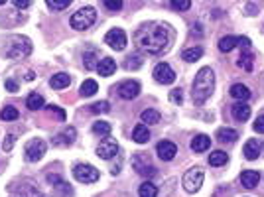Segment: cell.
Returning a JSON list of instances; mask_svg holds the SVG:
<instances>
[{
    "instance_id": "836d02e7",
    "label": "cell",
    "mask_w": 264,
    "mask_h": 197,
    "mask_svg": "<svg viewBox=\"0 0 264 197\" xmlns=\"http://www.w3.org/2000/svg\"><path fill=\"white\" fill-rule=\"evenodd\" d=\"M93 132L99 134V136H109L110 134V124L105 122V121H97V122H93Z\"/></svg>"
},
{
    "instance_id": "e575fe53",
    "label": "cell",
    "mask_w": 264,
    "mask_h": 197,
    "mask_svg": "<svg viewBox=\"0 0 264 197\" xmlns=\"http://www.w3.org/2000/svg\"><path fill=\"white\" fill-rule=\"evenodd\" d=\"M46 4H47V8H51V10H65V8H69V4H71V0H62V2H57V0H46Z\"/></svg>"
},
{
    "instance_id": "ac0fdd59",
    "label": "cell",
    "mask_w": 264,
    "mask_h": 197,
    "mask_svg": "<svg viewBox=\"0 0 264 197\" xmlns=\"http://www.w3.org/2000/svg\"><path fill=\"white\" fill-rule=\"evenodd\" d=\"M258 182H260V174H258L256 170H245V172L241 174V183H243V187H247V189H254V187L258 185Z\"/></svg>"
},
{
    "instance_id": "7c38bea8",
    "label": "cell",
    "mask_w": 264,
    "mask_h": 197,
    "mask_svg": "<svg viewBox=\"0 0 264 197\" xmlns=\"http://www.w3.org/2000/svg\"><path fill=\"white\" fill-rule=\"evenodd\" d=\"M75 138H77V130L73 126H65L60 134H55L51 138V144L57 146V148H63V146H71L75 142Z\"/></svg>"
},
{
    "instance_id": "2e32d148",
    "label": "cell",
    "mask_w": 264,
    "mask_h": 197,
    "mask_svg": "<svg viewBox=\"0 0 264 197\" xmlns=\"http://www.w3.org/2000/svg\"><path fill=\"white\" fill-rule=\"evenodd\" d=\"M189 146H191V150L197 152V154H199V152H207V150L211 148V138H209L207 134H197V136L191 140Z\"/></svg>"
},
{
    "instance_id": "9c48e42d",
    "label": "cell",
    "mask_w": 264,
    "mask_h": 197,
    "mask_svg": "<svg viewBox=\"0 0 264 197\" xmlns=\"http://www.w3.org/2000/svg\"><path fill=\"white\" fill-rule=\"evenodd\" d=\"M105 44L114 51H123L126 47L128 40H126V34H124L123 28H112V30H109L107 36H105Z\"/></svg>"
},
{
    "instance_id": "b9f144b4",
    "label": "cell",
    "mask_w": 264,
    "mask_h": 197,
    "mask_svg": "<svg viewBox=\"0 0 264 197\" xmlns=\"http://www.w3.org/2000/svg\"><path fill=\"white\" fill-rule=\"evenodd\" d=\"M14 140H16V138H14L12 134H8V136L4 138V144H2L4 152H10V150H12V146H14Z\"/></svg>"
},
{
    "instance_id": "44dd1931",
    "label": "cell",
    "mask_w": 264,
    "mask_h": 197,
    "mask_svg": "<svg viewBox=\"0 0 264 197\" xmlns=\"http://www.w3.org/2000/svg\"><path fill=\"white\" fill-rule=\"evenodd\" d=\"M243 154H245V158H247V160H256V158H258V154H260V144H258V140H256V138L247 140Z\"/></svg>"
},
{
    "instance_id": "7a4b0ae2",
    "label": "cell",
    "mask_w": 264,
    "mask_h": 197,
    "mask_svg": "<svg viewBox=\"0 0 264 197\" xmlns=\"http://www.w3.org/2000/svg\"><path fill=\"white\" fill-rule=\"evenodd\" d=\"M215 89V73L211 67H201L193 79V87H191V97L195 105H203Z\"/></svg>"
},
{
    "instance_id": "9a60e30c",
    "label": "cell",
    "mask_w": 264,
    "mask_h": 197,
    "mask_svg": "<svg viewBox=\"0 0 264 197\" xmlns=\"http://www.w3.org/2000/svg\"><path fill=\"white\" fill-rule=\"evenodd\" d=\"M231 115L234 121H239V122H247L250 119V106L247 103H234L231 106Z\"/></svg>"
},
{
    "instance_id": "7bdbcfd3",
    "label": "cell",
    "mask_w": 264,
    "mask_h": 197,
    "mask_svg": "<svg viewBox=\"0 0 264 197\" xmlns=\"http://www.w3.org/2000/svg\"><path fill=\"white\" fill-rule=\"evenodd\" d=\"M237 45H241V49H243V51H250V40H248L247 36H241Z\"/></svg>"
},
{
    "instance_id": "83f0119b",
    "label": "cell",
    "mask_w": 264,
    "mask_h": 197,
    "mask_svg": "<svg viewBox=\"0 0 264 197\" xmlns=\"http://www.w3.org/2000/svg\"><path fill=\"white\" fill-rule=\"evenodd\" d=\"M237 44H239V38H234V36H225V38L219 40V49H221L223 53H229V51H233L234 47H237Z\"/></svg>"
},
{
    "instance_id": "e0dca14e",
    "label": "cell",
    "mask_w": 264,
    "mask_h": 197,
    "mask_svg": "<svg viewBox=\"0 0 264 197\" xmlns=\"http://www.w3.org/2000/svg\"><path fill=\"white\" fill-rule=\"evenodd\" d=\"M229 95H231L233 99H237L239 103H243V101H248V99H250V89H248L247 85H243V83H234V85L229 89Z\"/></svg>"
},
{
    "instance_id": "60d3db41",
    "label": "cell",
    "mask_w": 264,
    "mask_h": 197,
    "mask_svg": "<svg viewBox=\"0 0 264 197\" xmlns=\"http://www.w3.org/2000/svg\"><path fill=\"white\" fill-rule=\"evenodd\" d=\"M254 132L264 134V115H260V117L254 121Z\"/></svg>"
},
{
    "instance_id": "8fae6325",
    "label": "cell",
    "mask_w": 264,
    "mask_h": 197,
    "mask_svg": "<svg viewBox=\"0 0 264 197\" xmlns=\"http://www.w3.org/2000/svg\"><path fill=\"white\" fill-rule=\"evenodd\" d=\"M116 154H119V142H116L114 138H105V140H101V144L97 146V156L99 158H103V160H110V158H114Z\"/></svg>"
},
{
    "instance_id": "52a82bcc",
    "label": "cell",
    "mask_w": 264,
    "mask_h": 197,
    "mask_svg": "<svg viewBox=\"0 0 264 197\" xmlns=\"http://www.w3.org/2000/svg\"><path fill=\"white\" fill-rule=\"evenodd\" d=\"M73 178L77 182H81V183H95L101 178V174H99L97 167L91 166V164H77L73 167Z\"/></svg>"
},
{
    "instance_id": "277c9868",
    "label": "cell",
    "mask_w": 264,
    "mask_h": 197,
    "mask_svg": "<svg viewBox=\"0 0 264 197\" xmlns=\"http://www.w3.org/2000/svg\"><path fill=\"white\" fill-rule=\"evenodd\" d=\"M95 22H97V12L91 6H85V8L77 10L69 20L73 30H87V28H91Z\"/></svg>"
},
{
    "instance_id": "c3c4849f",
    "label": "cell",
    "mask_w": 264,
    "mask_h": 197,
    "mask_svg": "<svg viewBox=\"0 0 264 197\" xmlns=\"http://www.w3.org/2000/svg\"><path fill=\"white\" fill-rule=\"evenodd\" d=\"M24 77H26V81H34V77H36V75H34V71H28Z\"/></svg>"
},
{
    "instance_id": "5bb4252c",
    "label": "cell",
    "mask_w": 264,
    "mask_h": 197,
    "mask_svg": "<svg viewBox=\"0 0 264 197\" xmlns=\"http://www.w3.org/2000/svg\"><path fill=\"white\" fill-rule=\"evenodd\" d=\"M156 154H158L160 160L170 162V160L175 158V154H178V146L173 142H170V140H162V142H158V146H156Z\"/></svg>"
},
{
    "instance_id": "f546056e",
    "label": "cell",
    "mask_w": 264,
    "mask_h": 197,
    "mask_svg": "<svg viewBox=\"0 0 264 197\" xmlns=\"http://www.w3.org/2000/svg\"><path fill=\"white\" fill-rule=\"evenodd\" d=\"M138 195L140 197H158V187L152 182H144L138 187Z\"/></svg>"
},
{
    "instance_id": "4fadbf2b",
    "label": "cell",
    "mask_w": 264,
    "mask_h": 197,
    "mask_svg": "<svg viewBox=\"0 0 264 197\" xmlns=\"http://www.w3.org/2000/svg\"><path fill=\"white\" fill-rule=\"evenodd\" d=\"M116 91H119V95H121L123 99L132 101V99H136V97L140 95V83H138V81H123Z\"/></svg>"
},
{
    "instance_id": "603a6c76",
    "label": "cell",
    "mask_w": 264,
    "mask_h": 197,
    "mask_svg": "<svg viewBox=\"0 0 264 197\" xmlns=\"http://www.w3.org/2000/svg\"><path fill=\"white\" fill-rule=\"evenodd\" d=\"M69 83H71V77L67 73H55L49 79V85L53 89H65V87H69Z\"/></svg>"
},
{
    "instance_id": "8992f818",
    "label": "cell",
    "mask_w": 264,
    "mask_h": 197,
    "mask_svg": "<svg viewBox=\"0 0 264 197\" xmlns=\"http://www.w3.org/2000/svg\"><path fill=\"white\" fill-rule=\"evenodd\" d=\"M132 167L136 170V174L146 176V178H154L156 176V167L150 162V156L146 152H136L132 158Z\"/></svg>"
},
{
    "instance_id": "484cf974",
    "label": "cell",
    "mask_w": 264,
    "mask_h": 197,
    "mask_svg": "<svg viewBox=\"0 0 264 197\" xmlns=\"http://www.w3.org/2000/svg\"><path fill=\"white\" fill-rule=\"evenodd\" d=\"M227 162H229V156H227V152H223V150H215V152L209 154V164H211L213 167H221V166H225Z\"/></svg>"
},
{
    "instance_id": "1f68e13d",
    "label": "cell",
    "mask_w": 264,
    "mask_h": 197,
    "mask_svg": "<svg viewBox=\"0 0 264 197\" xmlns=\"http://www.w3.org/2000/svg\"><path fill=\"white\" fill-rule=\"evenodd\" d=\"M252 61H254L252 51H243L239 58V67H243L245 71H252Z\"/></svg>"
},
{
    "instance_id": "d6986e66",
    "label": "cell",
    "mask_w": 264,
    "mask_h": 197,
    "mask_svg": "<svg viewBox=\"0 0 264 197\" xmlns=\"http://www.w3.org/2000/svg\"><path fill=\"white\" fill-rule=\"evenodd\" d=\"M132 140L136 144H146L150 140V130L146 124H136L134 130H132Z\"/></svg>"
},
{
    "instance_id": "ee69618b",
    "label": "cell",
    "mask_w": 264,
    "mask_h": 197,
    "mask_svg": "<svg viewBox=\"0 0 264 197\" xmlns=\"http://www.w3.org/2000/svg\"><path fill=\"white\" fill-rule=\"evenodd\" d=\"M4 87H6V91H10V93H18V83H16L14 79H6Z\"/></svg>"
},
{
    "instance_id": "f35d334b",
    "label": "cell",
    "mask_w": 264,
    "mask_h": 197,
    "mask_svg": "<svg viewBox=\"0 0 264 197\" xmlns=\"http://www.w3.org/2000/svg\"><path fill=\"white\" fill-rule=\"evenodd\" d=\"M110 110V105L107 101H99L95 105H91V112H109Z\"/></svg>"
},
{
    "instance_id": "6da1fadb",
    "label": "cell",
    "mask_w": 264,
    "mask_h": 197,
    "mask_svg": "<svg viewBox=\"0 0 264 197\" xmlns=\"http://www.w3.org/2000/svg\"><path fill=\"white\" fill-rule=\"evenodd\" d=\"M173 42V30L164 22H146L134 32V44L140 51L160 55L170 49Z\"/></svg>"
},
{
    "instance_id": "d4e9b609",
    "label": "cell",
    "mask_w": 264,
    "mask_h": 197,
    "mask_svg": "<svg viewBox=\"0 0 264 197\" xmlns=\"http://www.w3.org/2000/svg\"><path fill=\"white\" fill-rule=\"evenodd\" d=\"M26 106L30 108V110H40V108H44V106H46L44 97L38 95V93H30V95H28V99H26Z\"/></svg>"
},
{
    "instance_id": "8d00e7d4",
    "label": "cell",
    "mask_w": 264,
    "mask_h": 197,
    "mask_svg": "<svg viewBox=\"0 0 264 197\" xmlns=\"http://www.w3.org/2000/svg\"><path fill=\"white\" fill-rule=\"evenodd\" d=\"M170 6L173 10H189L191 8V0H171Z\"/></svg>"
},
{
    "instance_id": "74e56055",
    "label": "cell",
    "mask_w": 264,
    "mask_h": 197,
    "mask_svg": "<svg viewBox=\"0 0 264 197\" xmlns=\"http://www.w3.org/2000/svg\"><path fill=\"white\" fill-rule=\"evenodd\" d=\"M170 101H171L173 105H182V101H184L182 89H171V91H170Z\"/></svg>"
},
{
    "instance_id": "cb8c5ba5",
    "label": "cell",
    "mask_w": 264,
    "mask_h": 197,
    "mask_svg": "<svg viewBox=\"0 0 264 197\" xmlns=\"http://www.w3.org/2000/svg\"><path fill=\"white\" fill-rule=\"evenodd\" d=\"M99 51L97 49H91V51H85L83 55V63H85V69H97L99 67Z\"/></svg>"
},
{
    "instance_id": "5b68a950",
    "label": "cell",
    "mask_w": 264,
    "mask_h": 197,
    "mask_svg": "<svg viewBox=\"0 0 264 197\" xmlns=\"http://www.w3.org/2000/svg\"><path fill=\"white\" fill-rule=\"evenodd\" d=\"M203 178H205V174H203V170H201L199 166L189 167V170L184 174V180H182L184 189H186L187 193H195V191H199V187L203 185Z\"/></svg>"
},
{
    "instance_id": "30bf717a",
    "label": "cell",
    "mask_w": 264,
    "mask_h": 197,
    "mask_svg": "<svg viewBox=\"0 0 264 197\" xmlns=\"http://www.w3.org/2000/svg\"><path fill=\"white\" fill-rule=\"evenodd\" d=\"M152 75H154V79L160 83V85H171V83L175 81V71H173V69L170 67V63H166V61L158 63V65L154 67Z\"/></svg>"
},
{
    "instance_id": "7402d4cb",
    "label": "cell",
    "mask_w": 264,
    "mask_h": 197,
    "mask_svg": "<svg viewBox=\"0 0 264 197\" xmlns=\"http://www.w3.org/2000/svg\"><path fill=\"white\" fill-rule=\"evenodd\" d=\"M237 138H239V132L233 130V128H219L217 130V140L223 144H233Z\"/></svg>"
},
{
    "instance_id": "f1b7e54d",
    "label": "cell",
    "mask_w": 264,
    "mask_h": 197,
    "mask_svg": "<svg viewBox=\"0 0 264 197\" xmlns=\"http://www.w3.org/2000/svg\"><path fill=\"white\" fill-rule=\"evenodd\" d=\"M140 119H142V122H148V124H158L162 117H160V112H158V110H154V108H146V110H142Z\"/></svg>"
},
{
    "instance_id": "d590c367",
    "label": "cell",
    "mask_w": 264,
    "mask_h": 197,
    "mask_svg": "<svg viewBox=\"0 0 264 197\" xmlns=\"http://www.w3.org/2000/svg\"><path fill=\"white\" fill-rule=\"evenodd\" d=\"M140 65H142V58H140V55H128V58H126V63H124L126 69H138Z\"/></svg>"
},
{
    "instance_id": "ba28073f",
    "label": "cell",
    "mask_w": 264,
    "mask_h": 197,
    "mask_svg": "<svg viewBox=\"0 0 264 197\" xmlns=\"http://www.w3.org/2000/svg\"><path fill=\"white\" fill-rule=\"evenodd\" d=\"M46 148H47V144H46V140H42V138L28 140L26 146H24L26 160H28V162H38V160H42L44 154H46Z\"/></svg>"
},
{
    "instance_id": "ab89813d",
    "label": "cell",
    "mask_w": 264,
    "mask_h": 197,
    "mask_svg": "<svg viewBox=\"0 0 264 197\" xmlns=\"http://www.w3.org/2000/svg\"><path fill=\"white\" fill-rule=\"evenodd\" d=\"M105 6L109 10H121L123 8V0H105Z\"/></svg>"
},
{
    "instance_id": "bcb514c9",
    "label": "cell",
    "mask_w": 264,
    "mask_h": 197,
    "mask_svg": "<svg viewBox=\"0 0 264 197\" xmlns=\"http://www.w3.org/2000/svg\"><path fill=\"white\" fill-rule=\"evenodd\" d=\"M47 183H51V185H55V187H60V185L63 183V180H62L60 176H51V174H49V176H47Z\"/></svg>"
},
{
    "instance_id": "4316f807",
    "label": "cell",
    "mask_w": 264,
    "mask_h": 197,
    "mask_svg": "<svg viewBox=\"0 0 264 197\" xmlns=\"http://www.w3.org/2000/svg\"><path fill=\"white\" fill-rule=\"evenodd\" d=\"M203 58V47H189V49H186L184 53H182V60H186V61H189V63H193V61H199Z\"/></svg>"
},
{
    "instance_id": "3957f363",
    "label": "cell",
    "mask_w": 264,
    "mask_h": 197,
    "mask_svg": "<svg viewBox=\"0 0 264 197\" xmlns=\"http://www.w3.org/2000/svg\"><path fill=\"white\" fill-rule=\"evenodd\" d=\"M32 53V42L26 36H12L6 44V55L12 60H22Z\"/></svg>"
},
{
    "instance_id": "7dc6e473",
    "label": "cell",
    "mask_w": 264,
    "mask_h": 197,
    "mask_svg": "<svg viewBox=\"0 0 264 197\" xmlns=\"http://www.w3.org/2000/svg\"><path fill=\"white\" fill-rule=\"evenodd\" d=\"M16 8H28V6H30L32 2H30V0H14V2H12Z\"/></svg>"
},
{
    "instance_id": "ffe728a7",
    "label": "cell",
    "mask_w": 264,
    "mask_h": 197,
    "mask_svg": "<svg viewBox=\"0 0 264 197\" xmlns=\"http://www.w3.org/2000/svg\"><path fill=\"white\" fill-rule=\"evenodd\" d=\"M97 71H99V75H101V77H110V75L116 71V63H114V60H112V58H103V60L99 61Z\"/></svg>"
},
{
    "instance_id": "f6af8a7d",
    "label": "cell",
    "mask_w": 264,
    "mask_h": 197,
    "mask_svg": "<svg viewBox=\"0 0 264 197\" xmlns=\"http://www.w3.org/2000/svg\"><path fill=\"white\" fill-rule=\"evenodd\" d=\"M49 110H51V112H55V115L60 117V121H65V110H63V108L55 106V105H49Z\"/></svg>"
},
{
    "instance_id": "d6a6232c",
    "label": "cell",
    "mask_w": 264,
    "mask_h": 197,
    "mask_svg": "<svg viewBox=\"0 0 264 197\" xmlns=\"http://www.w3.org/2000/svg\"><path fill=\"white\" fill-rule=\"evenodd\" d=\"M18 117H20V112H18V108L16 106H4L2 108V112H0V119H2V121H18Z\"/></svg>"
},
{
    "instance_id": "4dcf8cb0",
    "label": "cell",
    "mask_w": 264,
    "mask_h": 197,
    "mask_svg": "<svg viewBox=\"0 0 264 197\" xmlns=\"http://www.w3.org/2000/svg\"><path fill=\"white\" fill-rule=\"evenodd\" d=\"M81 95L83 97H93L97 91H99V85H97V81H93V79H87L83 85H81Z\"/></svg>"
}]
</instances>
